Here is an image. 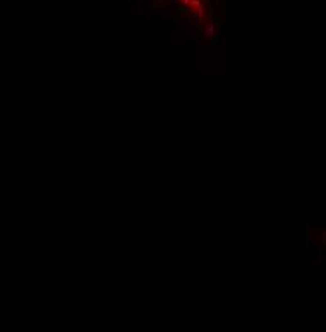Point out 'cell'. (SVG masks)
Segmentation results:
<instances>
[{"instance_id": "7a4b0ae2", "label": "cell", "mask_w": 326, "mask_h": 332, "mask_svg": "<svg viewBox=\"0 0 326 332\" xmlns=\"http://www.w3.org/2000/svg\"><path fill=\"white\" fill-rule=\"evenodd\" d=\"M203 23H204L203 17H201L199 14L192 12V10H189L187 16H185V26H187V28H189V31H192V33L196 31V29H199Z\"/></svg>"}, {"instance_id": "277c9868", "label": "cell", "mask_w": 326, "mask_h": 332, "mask_svg": "<svg viewBox=\"0 0 326 332\" xmlns=\"http://www.w3.org/2000/svg\"><path fill=\"white\" fill-rule=\"evenodd\" d=\"M208 2H211V5H213L215 9H218V7L222 5V2H223V0H208Z\"/></svg>"}, {"instance_id": "5b68a950", "label": "cell", "mask_w": 326, "mask_h": 332, "mask_svg": "<svg viewBox=\"0 0 326 332\" xmlns=\"http://www.w3.org/2000/svg\"><path fill=\"white\" fill-rule=\"evenodd\" d=\"M220 41H222V45H227V41H228V39H227V34H222V38H220Z\"/></svg>"}, {"instance_id": "3957f363", "label": "cell", "mask_w": 326, "mask_h": 332, "mask_svg": "<svg viewBox=\"0 0 326 332\" xmlns=\"http://www.w3.org/2000/svg\"><path fill=\"white\" fill-rule=\"evenodd\" d=\"M170 2V7H172V10H175V12H179V10L182 9L180 7V3H179V0H168Z\"/></svg>"}, {"instance_id": "6da1fadb", "label": "cell", "mask_w": 326, "mask_h": 332, "mask_svg": "<svg viewBox=\"0 0 326 332\" xmlns=\"http://www.w3.org/2000/svg\"><path fill=\"white\" fill-rule=\"evenodd\" d=\"M201 26H203V36H204V38H206L210 43H213L215 38H216V34H218L216 23H215V21H211V19H208V21H204Z\"/></svg>"}]
</instances>
